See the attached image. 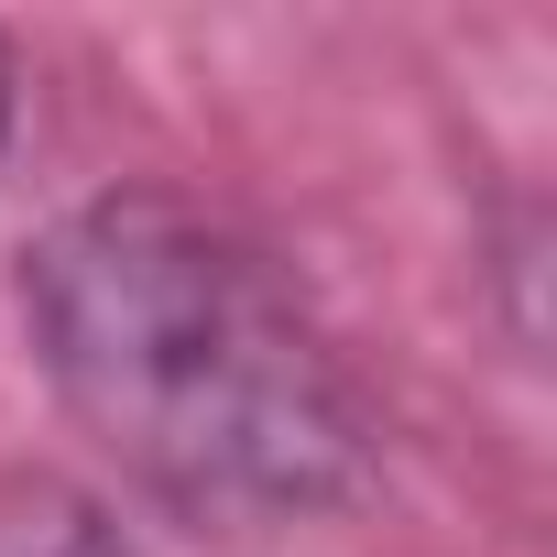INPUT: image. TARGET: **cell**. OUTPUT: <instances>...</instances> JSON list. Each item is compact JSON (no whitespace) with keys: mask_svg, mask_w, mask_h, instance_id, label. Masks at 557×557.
<instances>
[{"mask_svg":"<svg viewBox=\"0 0 557 557\" xmlns=\"http://www.w3.org/2000/svg\"><path fill=\"white\" fill-rule=\"evenodd\" d=\"M23 329L88 448L186 524H318L383 470V416L296 273L197 197L66 208L23 251Z\"/></svg>","mask_w":557,"mask_h":557,"instance_id":"cell-1","label":"cell"},{"mask_svg":"<svg viewBox=\"0 0 557 557\" xmlns=\"http://www.w3.org/2000/svg\"><path fill=\"white\" fill-rule=\"evenodd\" d=\"M0 557H143L110 503H88L55 470H0Z\"/></svg>","mask_w":557,"mask_h":557,"instance_id":"cell-2","label":"cell"},{"mask_svg":"<svg viewBox=\"0 0 557 557\" xmlns=\"http://www.w3.org/2000/svg\"><path fill=\"white\" fill-rule=\"evenodd\" d=\"M12 99H23V66H12V34H0V132H12Z\"/></svg>","mask_w":557,"mask_h":557,"instance_id":"cell-3","label":"cell"}]
</instances>
